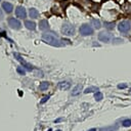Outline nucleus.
I'll list each match as a JSON object with an SVG mask.
<instances>
[{
	"label": "nucleus",
	"mask_w": 131,
	"mask_h": 131,
	"mask_svg": "<svg viewBox=\"0 0 131 131\" xmlns=\"http://www.w3.org/2000/svg\"><path fill=\"white\" fill-rule=\"evenodd\" d=\"M126 87H127L126 84H119V85H118V88H120V89H122V88H126Z\"/></svg>",
	"instance_id": "b1692460"
},
{
	"label": "nucleus",
	"mask_w": 131,
	"mask_h": 131,
	"mask_svg": "<svg viewBox=\"0 0 131 131\" xmlns=\"http://www.w3.org/2000/svg\"><path fill=\"white\" fill-rule=\"evenodd\" d=\"M80 33H81V35H83V36L92 35L93 29H92L89 25H83V26H81V28H80Z\"/></svg>",
	"instance_id": "20e7f679"
},
{
	"label": "nucleus",
	"mask_w": 131,
	"mask_h": 131,
	"mask_svg": "<svg viewBox=\"0 0 131 131\" xmlns=\"http://www.w3.org/2000/svg\"><path fill=\"white\" fill-rule=\"evenodd\" d=\"M56 131H61V130H56Z\"/></svg>",
	"instance_id": "cd10ccee"
},
{
	"label": "nucleus",
	"mask_w": 131,
	"mask_h": 131,
	"mask_svg": "<svg viewBox=\"0 0 131 131\" xmlns=\"http://www.w3.org/2000/svg\"><path fill=\"white\" fill-rule=\"evenodd\" d=\"M14 56H15V58H16V59H17V60H18V61H19V62H20V63H21V64H23V66H24L28 71H32V70H33V66H31L29 62H27L25 59H23V58H21V56H20L19 54L14 53Z\"/></svg>",
	"instance_id": "39448f33"
},
{
	"label": "nucleus",
	"mask_w": 131,
	"mask_h": 131,
	"mask_svg": "<svg viewBox=\"0 0 131 131\" xmlns=\"http://www.w3.org/2000/svg\"><path fill=\"white\" fill-rule=\"evenodd\" d=\"M120 42H123L122 39H114L113 40V43H120Z\"/></svg>",
	"instance_id": "5701e85b"
},
{
	"label": "nucleus",
	"mask_w": 131,
	"mask_h": 131,
	"mask_svg": "<svg viewBox=\"0 0 131 131\" xmlns=\"http://www.w3.org/2000/svg\"><path fill=\"white\" fill-rule=\"evenodd\" d=\"M91 24L94 26L95 29H99V28H100V21L97 20V19H92V20H91Z\"/></svg>",
	"instance_id": "dca6fc26"
},
{
	"label": "nucleus",
	"mask_w": 131,
	"mask_h": 131,
	"mask_svg": "<svg viewBox=\"0 0 131 131\" xmlns=\"http://www.w3.org/2000/svg\"><path fill=\"white\" fill-rule=\"evenodd\" d=\"M25 26L29 30H35V28H36V24L34 21H32V20H26L25 21Z\"/></svg>",
	"instance_id": "f8f14e48"
},
{
	"label": "nucleus",
	"mask_w": 131,
	"mask_h": 131,
	"mask_svg": "<svg viewBox=\"0 0 131 131\" xmlns=\"http://www.w3.org/2000/svg\"><path fill=\"white\" fill-rule=\"evenodd\" d=\"M48 131H52V130H51V129H49V130H48Z\"/></svg>",
	"instance_id": "bb28decb"
},
{
	"label": "nucleus",
	"mask_w": 131,
	"mask_h": 131,
	"mask_svg": "<svg viewBox=\"0 0 131 131\" xmlns=\"http://www.w3.org/2000/svg\"><path fill=\"white\" fill-rule=\"evenodd\" d=\"M48 86H49L48 82H42V83H40V90H46L48 88Z\"/></svg>",
	"instance_id": "f3484780"
},
{
	"label": "nucleus",
	"mask_w": 131,
	"mask_h": 131,
	"mask_svg": "<svg viewBox=\"0 0 131 131\" xmlns=\"http://www.w3.org/2000/svg\"><path fill=\"white\" fill-rule=\"evenodd\" d=\"M3 18V13H2V11H1V9H0V20Z\"/></svg>",
	"instance_id": "393cba45"
},
{
	"label": "nucleus",
	"mask_w": 131,
	"mask_h": 131,
	"mask_svg": "<svg viewBox=\"0 0 131 131\" xmlns=\"http://www.w3.org/2000/svg\"><path fill=\"white\" fill-rule=\"evenodd\" d=\"M102 97H103V95H102V93H101V92H99V91H97V92L95 93V95H94L95 100H101V99H102Z\"/></svg>",
	"instance_id": "a211bd4d"
},
{
	"label": "nucleus",
	"mask_w": 131,
	"mask_h": 131,
	"mask_svg": "<svg viewBox=\"0 0 131 131\" xmlns=\"http://www.w3.org/2000/svg\"><path fill=\"white\" fill-rule=\"evenodd\" d=\"M98 91V88L97 87H94V86H91V87H88L85 89V93H90V92H97Z\"/></svg>",
	"instance_id": "2eb2a0df"
},
{
	"label": "nucleus",
	"mask_w": 131,
	"mask_h": 131,
	"mask_svg": "<svg viewBox=\"0 0 131 131\" xmlns=\"http://www.w3.org/2000/svg\"><path fill=\"white\" fill-rule=\"evenodd\" d=\"M15 15L19 18H25L26 15H27V12H26V9L23 7V6H18L16 7L15 9Z\"/></svg>",
	"instance_id": "0eeeda50"
},
{
	"label": "nucleus",
	"mask_w": 131,
	"mask_h": 131,
	"mask_svg": "<svg viewBox=\"0 0 131 131\" xmlns=\"http://www.w3.org/2000/svg\"><path fill=\"white\" fill-rule=\"evenodd\" d=\"M0 1H1V0H0Z\"/></svg>",
	"instance_id": "c756f323"
},
{
	"label": "nucleus",
	"mask_w": 131,
	"mask_h": 131,
	"mask_svg": "<svg viewBox=\"0 0 131 131\" xmlns=\"http://www.w3.org/2000/svg\"><path fill=\"white\" fill-rule=\"evenodd\" d=\"M16 71H17V73H18L19 75H25V74H26V71H25L21 67H17V68H16Z\"/></svg>",
	"instance_id": "aec40b11"
},
{
	"label": "nucleus",
	"mask_w": 131,
	"mask_h": 131,
	"mask_svg": "<svg viewBox=\"0 0 131 131\" xmlns=\"http://www.w3.org/2000/svg\"><path fill=\"white\" fill-rule=\"evenodd\" d=\"M98 39L100 41H102V42H108L110 41V34L104 33V32H101L98 35Z\"/></svg>",
	"instance_id": "6e6552de"
},
{
	"label": "nucleus",
	"mask_w": 131,
	"mask_h": 131,
	"mask_svg": "<svg viewBox=\"0 0 131 131\" xmlns=\"http://www.w3.org/2000/svg\"><path fill=\"white\" fill-rule=\"evenodd\" d=\"M104 26H105V28L108 29V30H113V29L115 28V24H114V23H104Z\"/></svg>",
	"instance_id": "6ab92c4d"
},
{
	"label": "nucleus",
	"mask_w": 131,
	"mask_h": 131,
	"mask_svg": "<svg viewBox=\"0 0 131 131\" xmlns=\"http://www.w3.org/2000/svg\"><path fill=\"white\" fill-rule=\"evenodd\" d=\"M42 40H43L45 43H47V44H49V45H52V46H59V45H60L58 39H57L56 37H54L53 35L48 34V33L42 35Z\"/></svg>",
	"instance_id": "f257e3e1"
},
{
	"label": "nucleus",
	"mask_w": 131,
	"mask_h": 131,
	"mask_svg": "<svg viewBox=\"0 0 131 131\" xmlns=\"http://www.w3.org/2000/svg\"><path fill=\"white\" fill-rule=\"evenodd\" d=\"M88 131H96V129H94V128H92V129H90V130H88Z\"/></svg>",
	"instance_id": "a878e982"
},
{
	"label": "nucleus",
	"mask_w": 131,
	"mask_h": 131,
	"mask_svg": "<svg viewBox=\"0 0 131 131\" xmlns=\"http://www.w3.org/2000/svg\"><path fill=\"white\" fill-rule=\"evenodd\" d=\"M61 33L63 35H66V36H73L75 34V28L71 24L66 23L61 27Z\"/></svg>",
	"instance_id": "f03ea898"
},
{
	"label": "nucleus",
	"mask_w": 131,
	"mask_h": 131,
	"mask_svg": "<svg viewBox=\"0 0 131 131\" xmlns=\"http://www.w3.org/2000/svg\"><path fill=\"white\" fill-rule=\"evenodd\" d=\"M29 14H30V16H31L32 18H37L38 15H39V12L37 11V9H35V8H31L30 11H29Z\"/></svg>",
	"instance_id": "ddd939ff"
},
{
	"label": "nucleus",
	"mask_w": 131,
	"mask_h": 131,
	"mask_svg": "<svg viewBox=\"0 0 131 131\" xmlns=\"http://www.w3.org/2000/svg\"><path fill=\"white\" fill-rule=\"evenodd\" d=\"M81 90H82V85H77L74 89H73V91H72V95H78L80 92H81Z\"/></svg>",
	"instance_id": "4468645a"
},
{
	"label": "nucleus",
	"mask_w": 131,
	"mask_h": 131,
	"mask_svg": "<svg viewBox=\"0 0 131 131\" xmlns=\"http://www.w3.org/2000/svg\"><path fill=\"white\" fill-rule=\"evenodd\" d=\"M118 29L122 33H127L131 29V24L128 20H123L118 25Z\"/></svg>",
	"instance_id": "7ed1b4c3"
},
{
	"label": "nucleus",
	"mask_w": 131,
	"mask_h": 131,
	"mask_svg": "<svg viewBox=\"0 0 131 131\" xmlns=\"http://www.w3.org/2000/svg\"><path fill=\"white\" fill-rule=\"evenodd\" d=\"M130 91H131V88H130Z\"/></svg>",
	"instance_id": "c85d7f7f"
},
{
	"label": "nucleus",
	"mask_w": 131,
	"mask_h": 131,
	"mask_svg": "<svg viewBox=\"0 0 131 131\" xmlns=\"http://www.w3.org/2000/svg\"><path fill=\"white\" fill-rule=\"evenodd\" d=\"M47 99H49V96H44V97L42 98V100H41V103L46 102V101H47Z\"/></svg>",
	"instance_id": "4be33fe9"
},
{
	"label": "nucleus",
	"mask_w": 131,
	"mask_h": 131,
	"mask_svg": "<svg viewBox=\"0 0 131 131\" xmlns=\"http://www.w3.org/2000/svg\"><path fill=\"white\" fill-rule=\"evenodd\" d=\"M8 24H9V26H10L12 29H15V30H18V29L20 28V23H19V20L15 19L14 17H9V18H8Z\"/></svg>",
	"instance_id": "423d86ee"
},
{
	"label": "nucleus",
	"mask_w": 131,
	"mask_h": 131,
	"mask_svg": "<svg viewBox=\"0 0 131 131\" xmlns=\"http://www.w3.org/2000/svg\"><path fill=\"white\" fill-rule=\"evenodd\" d=\"M71 87V84L67 81H62V82H59L58 83V88L61 89V90H67Z\"/></svg>",
	"instance_id": "9b49d317"
},
{
	"label": "nucleus",
	"mask_w": 131,
	"mask_h": 131,
	"mask_svg": "<svg viewBox=\"0 0 131 131\" xmlns=\"http://www.w3.org/2000/svg\"><path fill=\"white\" fill-rule=\"evenodd\" d=\"M123 126H125V127H129L130 125H131V121L130 120H125V121H123Z\"/></svg>",
	"instance_id": "412c9836"
},
{
	"label": "nucleus",
	"mask_w": 131,
	"mask_h": 131,
	"mask_svg": "<svg viewBox=\"0 0 131 131\" xmlns=\"http://www.w3.org/2000/svg\"><path fill=\"white\" fill-rule=\"evenodd\" d=\"M2 8H3L7 13H10V12L12 11V9H13V6H12L10 3H8V2H4V3H2Z\"/></svg>",
	"instance_id": "1a4fd4ad"
},
{
	"label": "nucleus",
	"mask_w": 131,
	"mask_h": 131,
	"mask_svg": "<svg viewBox=\"0 0 131 131\" xmlns=\"http://www.w3.org/2000/svg\"><path fill=\"white\" fill-rule=\"evenodd\" d=\"M39 28H40V30H42V31L47 30V29L49 28L48 21H47L46 19H42V20H40V23H39Z\"/></svg>",
	"instance_id": "9d476101"
}]
</instances>
